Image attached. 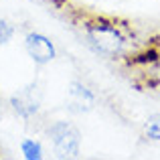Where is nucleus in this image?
Returning a JSON list of instances; mask_svg holds the SVG:
<instances>
[{
  "mask_svg": "<svg viewBox=\"0 0 160 160\" xmlns=\"http://www.w3.org/2000/svg\"><path fill=\"white\" fill-rule=\"evenodd\" d=\"M83 28H85L87 43L95 53L108 59L126 55L128 35L124 32V24H118L116 20L106 18V16H93L83 22Z\"/></svg>",
  "mask_w": 160,
  "mask_h": 160,
  "instance_id": "nucleus-1",
  "label": "nucleus"
},
{
  "mask_svg": "<svg viewBox=\"0 0 160 160\" xmlns=\"http://www.w3.org/2000/svg\"><path fill=\"white\" fill-rule=\"evenodd\" d=\"M55 152L63 158H73L79 154V132L67 122H57L47 132Z\"/></svg>",
  "mask_w": 160,
  "mask_h": 160,
  "instance_id": "nucleus-2",
  "label": "nucleus"
},
{
  "mask_svg": "<svg viewBox=\"0 0 160 160\" xmlns=\"http://www.w3.org/2000/svg\"><path fill=\"white\" fill-rule=\"evenodd\" d=\"M24 49H27L28 57L39 65H47L57 57V49H55L53 41L41 32H28L24 37Z\"/></svg>",
  "mask_w": 160,
  "mask_h": 160,
  "instance_id": "nucleus-3",
  "label": "nucleus"
},
{
  "mask_svg": "<svg viewBox=\"0 0 160 160\" xmlns=\"http://www.w3.org/2000/svg\"><path fill=\"white\" fill-rule=\"evenodd\" d=\"M35 89H37V87L31 85V87L18 91V93H14L10 98V106H12V109H14V113H18V116L24 118V120L32 118L37 112H39L41 98L35 95Z\"/></svg>",
  "mask_w": 160,
  "mask_h": 160,
  "instance_id": "nucleus-4",
  "label": "nucleus"
},
{
  "mask_svg": "<svg viewBox=\"0 0 160 160\" xmlns=\"http://www.w3.org/2000/svg\"><path fill=\"white\" fill-rule=\"evenodd\" d=\"M69 95H71V112H87V109L93 108L95 103V95L89 87H85L81 81H71L69 83Z\"/></svg>",
  "mask_w": 160,
  "mask_h": 160,
  "instance_id": "nucleus-5",
  "label": "nucleus"
},
{
  "mask_svg": "<svg viewBox=\"0 0 160 160\" xmlns=\"http://www.w3.org/2000/svg\"><path fill=\"white\" fill-rule=\"evenodd\" d=\"M158 61H160V47L158 45H148L146 49L126 57V65H138V67L156 65Z\"/></svg>",
  "mask_w": 160,
  "mask_h": 160,
  "instance_id": "nucleus-6",
  "label": "nucleus"
},
{
  "mask_svg": "<svg viewBox=\"0 0 160 160\" xmlns=\"http://www.w3.org/2000/svg\"><path fill=\"white\" fill-rule=\"evenodd\" d=\"M20 152L27 160H41L43 158V146H41L39 140L27 138V140L20 142Z\"/></svg>",
  "mask_w": 160,
  "mask_h": 160,
  "instance_id": "nucleus-7",
  "label": "nucleus"
},
{
  "mask_svg": "<svg viewBox=\"0 0 160 160\" xmlns=\"http://www.w3.org/2000/svg\"><path fill=\"white\" fill-rule=\"evenodd\" d=\"M144 134L150 140H160V113H152L144 124Z\"/></svg>",
  "mask_w": 160,
  "mask_h": 160,
  "instance_id": "nucleus-8",
  "label": "nucleus"
},
{
  "mask_svg": "<svg viewBox=\"0 0 160 160\" xmlns=\"http://www.w3.org/2000/svg\"><path fill=\"white\" fill-rule=\"evenodd\" d=\"M12 35H14L12 24H8L6 20H0V45H6L12 39Z\"/></svg>",
  "mask_w": 160,
  "mask_h": 160,
  "instance_id": "nucleus-9",
  "label": "nucleus"
},
{
  "mask_svg": "<svg viewBox=\"0 0 160 160\" xmlns=\"http://www.w3.org/2000/svg\"><path fill=\"white\" fill-rule=\"evenodd\" d=\"M0 112H2V103H0Z\"/></svg>",
  "mask_w": 160,
  "mask_h": 160,
  "instance_id": "nucleus-10",
  "label": "nucleus"
},
{
  "mask_svg": "<svg viewBox=\"0 0 160 160\" xmlns=\"http://www.w3.org/2000/svg\"><path fill=\"white\" fill-rule=\"evenodd\" d=\"M0 158H2V152H0Z\"/></svg>",
  "mask_w": 160,
  "mask_h": 160,
  "instance_id": "nucleus-11",
  "label": "nucleus"
}]
</instances>
